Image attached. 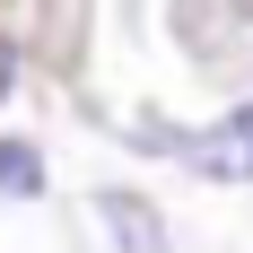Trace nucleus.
Masks as SVG:
<instances>
[{
    "mask_svg": "<svg viewBox=\"0 0 253 253\" xmlns=\"http://www.w3.org/2000/svg\"><path fill=\"white\" fill-rule=\"evenodd\" d=\"M175 149L192 157V175H210V183H253V105L218 114L210 131H192V140H175Z\"/></svg>",
    "mask_w": 253,
    "mask_h": 253,
    "instance_id": "nucleus-1",
    "label": "nucleus"
},
{
    "mask_svg": "<svg viewBox=\"0 0 253 253\" xmlns=\"http://www.w3.org/2000/svg\"><path fill=\"white\" fill-rule=\"evenodd\" d=\"M96 218L114 227V245H123V253H166V218H157L140 192H96Z\"/></svg>",
    "mask_w": 253,
    "mask_h": 253,
    "instance_id": "nucleus-2",
    "label": "nucleus"
},
{
    "mask_svg": "<svg viewBox=\"0 0 253 253\" xmlns=\"http://www.w3.org/2000/svg\"><path fill=\"white\" fill-rule=\"evenodd\" d=\"M0 192H9V201H35V192H44V166H35L26 140H0Z\"/></svg>",
    "mask_w": 253,
    "mask_h": 253,
    "instance_id": "nucleus-3",
    "label": "nucleus"
},
{
    "mask_svg": "<svg viewBox=\"0 0 253 253\" xmlns=\"http://www.w3.org/2000/svg\"><path fill=\"white\" fill-rule=\"evenodd\" d=\"M0 79H9V52H0Z\"/></svg>",
    "mask_w": 253,
    "mask_h": 253,
    "instance_id": "nucleus-4",
    "label": "nucleus"
}]
</instances>
